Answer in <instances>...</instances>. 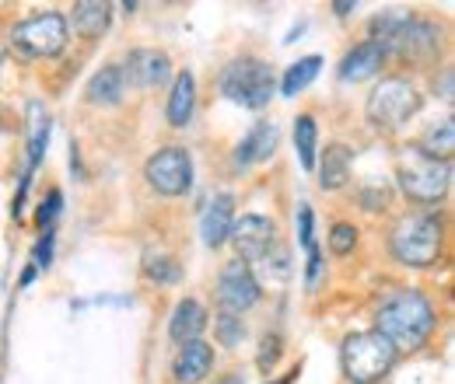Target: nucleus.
Masks as SVG:
<instances>
[{"mask_svg":"<svg viewBox=\"0 0 455 384\" xmlns=\"http://www.w3.org/2000/svg\"><path fill=\"white\" fill-rule=\"evenodd\" d=\"M343 374L354 384H375L382 381L393 364H396V349L379 335V332H354L347 335L340 346Z\"/></svg>","mask_w":455,"mask_h":384,"instance_id":"obj_3","label":"nucleus"},{"mask_svg":"<svg viewBox=\"0 0 455 384\" xmlns=\"http://www.w3.org/2000/svg\"><path fill=\"white\" fill-rule=\"evenodd\" d=\"M389 245L403 266H431L442 252V220L435 214H406L393 227Z\"/></svg>","mask_w":455,"mask_h":384,"instance_id":"obj_4","label":"nucleus"},{"mask_svg":"<svg viewBox=\"0 0 455 384\" xmlns=\"http://www.w3.org/2000/svg\"><path fill=\"white\" fill-rule=\"evenodd\" d=\"M144 273H148V279H155V283H175L182 276V270H179V263L172 255H165V252H148L144 255Z\"/></svg>","mask_w":455,"mask_h":384,"instance_id":"obj_26","label":"nucleus"},{"mask_svg":"<svg viewBox=\"0 0 455 384\" xmlns=\"http://www.w3.org/2000/svg\"><path fill=\"white\" fill-rule=\"evenodd\" d=\"M333 11H337V14H350V11H354V4H333Z\"/></svg>","mask_w":455,"mask_h":384,"instance_id":"obj_34","label":"nucleus"},{"mask_svg":"<svg viewBox=\"0 0 455 384\" xmlns=\"http://www.w3.org/2000/svg\"><path fill=\"white\" fill-rule=\"evenodd\" d=\"M218 301L228 315H242L249 311L256 301H259V279L252 276V266L235 259L221 270V279H218Z\"/></svg>","mask_w":455,"mask_h":384,"instance_id":"obj_10","label":"nucleus"},{"mask_svg":"<svg viewBox=\"0 0 455 384\" xmlns=\"http://www.w3.org/2000/svg\"><path fill=\"white\" fill-rule=\"evenodd\" d=\"M396 178L403 192L417 203H438L452 185V165L424 154L417 144L403 147L396 158Z\"/></svg>","mask_w":455,"mask_h":384,"instance_id":"obj_2","label":"nucleus"},{"mask_svg":"<svg viewBox=\"0 0 455 384\" xmlns=\"http://www.w3.org/2000/svg\"><path fill=\"white\" fill-rule=\"evenodd\" d=\"M382 46H375V43H361V46H354L350 53L343 56L340 63V81H364V77H375L379 74V67H382Z\"/></svg>","mask_w":455,"mask_h":384,"instance_id":"obj_17","label":"nucleus"},{"mask_svg":"<svg viewBox=\"0 0 455 384\" xmlns=\"http://www.w3.org/2000/svg\"><path fill=\"white\" fill-rule=\"evenodd\" d=\"M11 46H14V53L25 56V59L57 56L67 46V21H63V14H36V18L21 21V25H14Z\"/></svg>","mask_w":455,"mask_h":384,"instance_id":"obj_7","label":"nucleus"},{"mask_svg":"<svg viewBox=\"0 0 455 384\" xmlns=\"http://www.w3.org/2000/svg\"><path fill=\"white\" fill-rule=\"evenodd\" d=\"M442 98H445V102H452V70H445V74H442Z\"/></svg>","mask_w":455,"mask_h":384,"instance_id":"obj_33","label":"nucleus"},{"mask_svg":"<svg viewBox=\"0 0 455 384\" xmlns=\"http://www.w3.org/2000/svg\"><path fill=\"white\" fill-rule=\"evenodd\" d=\"M281 357V335H267L263 339V349H259V371H270Z\"/></svg>","mask_w":455,"mask_h":384,"instance_id":"obj_30","label":"nucleus"},{"mask_svg":"<svg viewBox=\"0 0 455 384\" xmlns=\"http://www.w3.org/2000/svg\"><path fill=\"white\" fill-rule=\"evenodd\" d=\"M274 88H277L274 70L263 59H252V56L235 59L231 67H225V74H221V95L231 98L235 106H245V109L270 106Z\"/></svg>","mask_w":455,"mask_h":384,"instance_id":"obj_5","label":"nucleus"},{"mask_svg":"<svg viewBox=\"0 0 455 384\" xmlns=\"http://www.w3.org/2000/svg\"><path fill=\"white\" fill-rule=\"evenodd\" d=\"M424 154H431V158H438V161H452V151H455V126L452 119H442V122H435L427 133H424V140L417 144Z\"/></svg>","mask_w":455,"mask_h":384,"instance_id":"obj_23","label":"nucleus"},{"mask_svg":"<svg viewBox=\"0 0 455 384\" xmlns=\"http://www.w3.org/2000/svg\"><path fill=\"white\" fill-rule=\"evenodd\" d=\"M123 95H126L123 67H102V70L88 81V102H92V106H119Z\"/></svg>","mask_w":455,"mask_h":384,"instance_id":"obj_18","label":"nucleus"},{"mask_svg":"<svg viewBox=\"0 0 455 384\" xmlns=\"http://www.w3.org/2000/svg\"><path fill=\"white\" fill-rule=\"evenodd\" d=\"M193 102H196V81L189 70H182L172 84L169 95V122L172 126H186L193 119Z\"/></svg>","mask_w":455,"mask_h":384,"instance_id":"obj_19","label":"nucleus"},{"mask_svg":"<svg viewBox=\"0 0 455 384\" xmlns=\"http://www.w3.org/2000/svg\"><path fill=\"white\" fill-rule=\"evenodd\" d=\"M350 158L354 154L343 144L326 147V158H323V168H319V185L323 189H340L343 182H347V175H350Z\"/></svg>","mask_w":455,"mask_h":384,"instance_id":"obj_22","label":"nucleus"},{"mask_svg":"<svg viewBox=\"0 0 455 384\" xmlns=\"http://www.w3.org/2000/svg\"><path fill=\"white\" fill-rule=\"evenodd\" d=\"M50 259H53V231H46V234L39 238L36 255H32V270H46V266H50Z\"/></svg>","mask_w":455,"mask_h":384,"instance_id":"obj_29","label":"nucleus"},{"mask_svg":"<svg viewBox=\"0 0 455 384\" xmlns=\"http://www.w3.org/2000/svg\"><path fill=\"white\" fill-rule=\"evenodd\" d=\"M274 384H291V378H284V381H274Z\"/></svg>","mask_w":455,"mask_h":384,"instance_id":"obj_35","label":"nucleus"},{"mask_svg":"<svg viewBox=\"0 0 455 384\" xmlns=\"http://www.w3.org/2000/svg\"><path fill=\"white\" fill-rule=\"evenodd\" d=\"M277 140H281V133H277L274 122H256V126L245 133V140L238 144V151H235V165L249 168V165L267 161V158L277 151Z\"/></svg>","mask_w":455,"mask_h":384,"instance_id":"obj_15","label":"nucleus"},{"mask_svg":"<svg viewBox=\"0 0 455 384\" xmlns=\"http://www.w3.org/2000/svg\"><path fill=\"white\" fill-rule=\"evenodd\" d=\"M242 335H245V325H242V318L238 315H221L218 318V339H221V346H238L242 342Z\"/></svg>","mask_w":455,"mask_h":384,"instance_id":"obj_27","label":"nucleus"},{"mask_svg":"<svg viewBox=\"0 0 455 384\" xmlns=\"http://www.w3.org/2000/svg\"><path fill=\"white\" fill-rule=\"evenodd\" d=\"M74 28L84 39H99L109 28V4L106 0H81V4H74Z\"/></svg>","mask_w":455,"mask_h":384,"instance_id":"obj_20","label":"nucleus"},{"mask_svg":"<svg viewBox=\"0 0 455 384\" xmlns=\"http://www.w3.org/2000/svg\"><path fill=\"white\" fill-rule=\"evenodd\" d=\"M172 77V59L158 50H133L126 67H123V81L130 88H158Z\"/></svg>","mask_w":455,"mask_h":384,"instance_id":"obj_12","label":"nucleus"},{"mask_svg":"<svg viewBox=\"0 0 455 384\" xmlns=\"http://www.w3.org/2000/svg\"><path fill=\"white\" fill-rule=\"evenodd\" d=\"M28 115H32V126H28V171H25V178H32V171L39 168L43 161V151H46V144H50V115L46 109L39 106V102H32L28 106Z\"/></svg>","mask_w":455,"mask_h":384,"instance_id":"obj_21","label":"nucleus"},{"mask_svg":"<svg viewBox=\"0 0 455 384\" xmlns=\"http://www.w3.org/2000/svg\"><path fill=\"white\" fill-rule=\"evenodd\" d=\"M298 223H301V227H298L301 245H305V252H312V248H315V238H312V210H308V207L298 210Z\"/></svg>","mask_w":455,"mask_h":384,"instance_id":"obj_31","label":"nucleus"},{"mask_svg":"<svg viewBox=\"0 0 455 384\" xmlns=\"http://www.w3.org/2000/svg\"><path fill=\"white\" fill-rule=\"evenodd\" d=\"M294 147H298V158L305 171L315 168V119L312 115H298L294 119Z\"/></svg>","mask_w":455,"mask_h":384,"instance_id":"obj_25","label":"nucleus"},{"mask_svg":"<svg viewBox=\"0 0 455 384\" xmlns=\"http://www.w3.org/2000/svg\"><path fill=\"white\" fill-rule=\"evenodd\" d=\"M144 175L162 196H182L193 185V158L186 147H165L148 161Z\"/></svg>","mask_w":455,"mask_h":384,"instance_id":"obj_9","label":"nucleus"},{"mask_svg":"<svg viewBox=\"0 0 455 384\" xmlns=\"http://www.w3.org/2000/svg\"><path fill=\"white\" fill-rule=\"evenodd\" d=\"M231 223H235V200L221 192L207 203V210L200 214V234H204V245L207 248H221L231 234Z\"/></svg>","mask_w":455,"mask_h":384,"instance_id":"obj_13","label":"nucleus"},{"mask_svg":"<svg viewBox=\"0 0 455 384\" xmlns=\"http://www.w3.org/2000/svg\"><path fill=\"white\" fill-rule=\"evenodd\" d=\"M354 245H357V231H354L350 223H337L333 234H330V248H333V255H347Z\"/></svg>","mask_w":455,"mask_h":384,"instance_id":"obj_28","label":"nucleus"},{"mask_svg":"<svg viewBox=\"0 0 455 384\" xmlns=\"http://www.w3.org/2000/svg\"><path fill=\"white\" fill-rule=\"evenodd\" d=\"M417 109H420V95H417V88H413L410 81H403V77L382 81V84L371 91V98H368V119H371L379 129H396V126H403Z\"/></svg>","mask_w":455,"mask_h":384,"instance_id":"obj_8","label":"nucleus"},{"mask_svg":"<svg viewBox=\"0 0 455 384\" xmlns=\"http://www.w3.org/2000/svg\"><path fill=\"white\" fill-rule=\"evenodd\" d=\"M319 67H323V59H319V56H305V59L291 63V67H287V74H284V81H281V95H284V98H294L298 91H305V88L315 81Z\"/></svg>","mask_w":455,"mask_h":384,"instance_id":"obj_24","label":"nucleus"},{"mask_svg":"<svg viewBox=\"0 0 455 384\" xmlns=\"http://www.w3.org/2000/svg\"><path fill=\"white\" fill-rule=\"evenodd\" d=\"M371 43L386 50H399L403 56H431L438 50V28L427 25V21H413V18H396V14H386V18H375L371 21Z\"/></svg>","mask_w":455,"mask_h":384,"instance_id":"obj_6","label":"nucleus"},{"mask_svg":"<svg viewBox=\"0 0 455 384\" xmlns=\"http://www.w3.org/2000/svg\"><path fill=\"white\" fill-rule=\"evenodd\" d=\"M228 238L235 241L242 263H259V259L270 255V248L277 245V227H274V220L249 214V217L231 223V234H228Z\"/></svg>","mask_w":455,"mask_h":384,"instance_id":"obj_11","label":"nucleus"},{"mask_svg":"<svg viewBox=\"0 0 455 384\" xmlns=\"http://www.w3.org/2000/svg\"><path fill=\"white\" fill-rule=\"evenodd\" d=\"M207 329V311L196 304V301H179L175 304V311H172V322H169V335L175 342H196L200 339V332Z\"/></svg>","mask_w":455,"mask_h":384,"instance_id":"obj_16","label":"nucleus"},{"mask_svg":"<svg viewBox=\"0 0 455 384\" xmlns=\"http://www.w3.org/2000/svg\"><path fill=\"white\" fill-rule=\"evenodd\" d=\"M60 203H63V196H60L57 189H53V192H50V200L43 203V210H39V223H46V231H50L53 217L60 214Z\"/></svg>","mask_w":455,"mask_h":384,"instance_id":"obj_32","label":"nucleus"},{"mask_svg":"<svg viewBox=\"0 0 455 384\" xmlns=\"http://www.w3.org/2000/svg\"><path fill=\"white\" fill-rule=\"evenodd\" d=\"M435 329V308L427 304L424 294L417 290H396L375 318V332L393 346V349H417Z\"/></svg>","mask_w":455,"mask_h":384,"instance_id":"obj_1","label":"nucleus"},{"mask_svg":"<svg viewBox=\"0 0 455 384\" xmlns=\"http://www.w3.org/2000/svg\"><path fill=\"white\" fill-rule=\"evenodd\" d=\"M211 367H214V349L204 339H196V342H186L179 349V357L172 364V374L179 384H200L211 374Z\"/></svg>","mask_w":455,"mask_h":384,"instance_id":"obj_14","label":"nucleus"}]
</instances>
